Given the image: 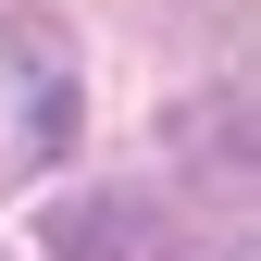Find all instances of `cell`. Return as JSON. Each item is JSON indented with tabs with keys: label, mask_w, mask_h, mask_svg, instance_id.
I'll return each instance as SVG.
<instances>
[{
	"label": "cell",
	"mask_w": 261,
	"mask_h": 261,
	"mask_svg": "<svg viewBox=\"0 0 261 261\" xmlns=\"http://www.w3.org/2000/svg\"><path fill=\"white\" fill-rule=\"evenodd\" d=\"M75 149V50L50 13L0 25V174H50Z\"/></svg>",
	"instance_id": "1"
},
{
	"label": "cell",
	"mask_w": 261,
	"mask_h": 261,
	"mask_svg": "<svg viewBox=\"0 0 261 261\" xmlns=\"http://www.w3.org/2000/svg\"><path fill=\"white\" fill-rule=\"evenodd\" d=\"M50 261H199V237L149 187H87V199L50 212Z\"/></svg>",
	"instance_id": "2"
}]
</instances>
